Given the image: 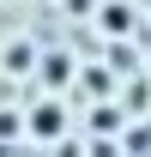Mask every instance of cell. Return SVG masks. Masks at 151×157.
<instances>
[{"label":"cell","mask_w":151,"mask_h":157,"mask_svg":"<svg viewBox=\"0 0 151 157\" xmlns=\"http://www.w3.org/2000/svg\"><path fill=\"white\" fill-rule=\"evenodd\" d=\"M30 133H42V139H48V133H60V109H55V103H42L37 115H30Z\"/></svg>","instance_id":"1"}]
</instances>
